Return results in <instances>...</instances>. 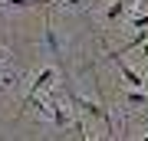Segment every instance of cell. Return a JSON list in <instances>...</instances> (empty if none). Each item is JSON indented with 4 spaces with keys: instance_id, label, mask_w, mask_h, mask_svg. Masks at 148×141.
I'll use <instances>...</instances> for the list:
<instances>
[{
    "instance_id": "3957f363",
    "label": "cell",
    "mask_w": 148,
    "mask_h": 141,
    "mask_svg": "<svg viewBox=\"0 0 148 141\" xmlns=\"http://www.w3.org/2000/svg\"><path fill=\"white\" fill-rule=\"evenodd\" d=\"M46 112L53 115V125H56V128H66V125H69V115L59 108V105H49V102H46Z\"/></svg>"
},
{
    "instance_id": "ba28073f",
    "label": "cell",
    "mask_w": 148,
    "mask_h": 141,
    "mask_svg": "<svg viewBox=\"0 0 148 141\" xmlns=\"http://www.w3.org/2000/svg\"><path fill=\"white\" fill-rule=\"evenodd\" d=\"M63 3H66V7H79L82 0H63Z\"/></svg>"
},
{
    "instance_id": "7a4b0ae2",
    "label": "cell",
    "mask_w": 148,
    "mask_h": 141,
    "mask_svg": "<svg viewBox=\"0 0 148 141\" xmlns=\"http://www.w3.org/2000/svg\"><path fill=\"white\" fill-rule=\"evenodd\" d=\"M53 79H56V69H49V66L40 69V76L33 79V85H30V92H27V99H23V105H33V102H36V95L46 89V85H53Z\"/></svg>"
},
{
    "instance_id": "6da1fadb",
    "label": "cell",
    "mask_w": 148,
    "mask_h": 141,
    "mask_svg": "<svg viewBox=\"0 0 148 141\" xmlns=\"http://www.w3.org/2000/svg\"><path fill=\"white\" fill-rule=\"evenodd\" d=\"M69 102H73L76 108H82V112H89V115H95V118L102 121V125L109 128V135H112V131H115V125H112V118H109V112L102 108L99 102H89V99H79V95H69Z\"/></svg>"
},
{
    "instance_id": "277c9868",
    "label": "cell",
    "mask_w": 148,
    "mask_h": 141,
    "mask_svg": "<svg viewBox=\"0 0 148 141\" xmlns=\"http://www.w3.org/2000/svg\"><path fill=\"white\" fill-rule=\"evenodd\" d=\"M122 79H125V82L132 85V89H142V85H145V79L138 76V72H135L132 66H122Z\"/></svg>"
},
{
    "instance_id": "8992f818",
    "label": "cell",
    "mask_w": 148,
    "mask_h": 141,
    "mask_svg": "<svg viewBox=\"0 0 148 141\" xmlns=\"http://www.w3.org/2000/svg\"><path fill=\"white\" fill-rule=\"evenodd\" d=\"M128 105H148V95H145V92H138V89H135V92H128Z\"/></svg>"
},
{
    "instance_id": "5b68a950",
    "label": "cell",
    "mask_w": 148,
    "mask_h": 141,
    "mask_svg": "<svg viewBox=\"0 0 148 141\" xmlns=\"http://www.w3.org/2000/svg\"><path fill=\"white\" fill-rule=\"evenodd\" d=\"M46 46H49V52H59V40H56V30L46 23Z\"/></svg>"
},
{
    "instance_id": "9c48e42d",
    "label": "cell",
    "mask_w": 148,
    "mask_h": 141,
    "mask_svg": "<svg viewBox=\"0 0 148 141\" xmlns=\"http://www.w3.org/2000/svg\"><path fill=\"white\" fill-rule=\"evenodd\" d=\"M138 49H142V56H148V40L142 43V46H138Z\"/></svg>"
},
{
    "instance_id": "52a82bcc",
    "label": "cell",
    "mask_w": 148,
    "mask_h": 141,
    "mask_svg": "<svg viewBox=\"0 0 148 141\" xmlns=\"http://www.w3.org/2000/svg\"><path fill=\"white\" fill-rule=\"evenodd\" d=\"M132 26H138V30H142V26H148V13H145V16H135Z\"/></svg>"
},
{
    "instance_id": "30bf717a",
    "label": "cell",
    "mask_w": 148,
    "mask_h": 141,
    "mask_svg": "<svg viewBox=\"0 0 148 141\" xmlns=\"http://www.w3.org/2000/svg\"><path fill=\"white\" fill-rule=\"evenodd\" d=\"M0 59H3V49H0Z\"/></svg>"
}]
</instances>
